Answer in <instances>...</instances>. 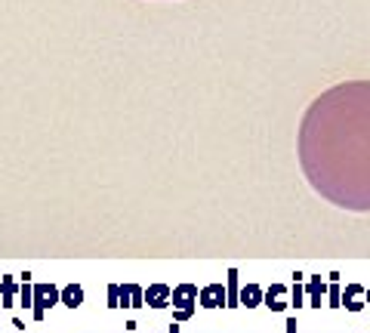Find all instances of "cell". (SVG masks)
<instances>
[{
    "mask_svg": "<svg viewBox=\"0 0 370 333\" xmlns=\"http://www.w3.org/2000/svg\"><path fill=\"white\" fill-rule=\"evenodd\" d=\"M364 333H367V330H364Z\"/></svg>",
    "mask_w": 370,
    "mask_h": 333,
    "instance_id": "26",
    "label": "cell"
},
{
    "mask_svg": "<svg viewBox=\"0 0 370 333\" xmlns=\"http://www.w3.org/2000/svg\"><path fill=\"white\" fill-rule=\"evenodd\" d=\"M284 327H287V333H296V318H287V324Z\"/></svg>",
    "mask_w": 370,
    "mask_h": 333,
    "instance_id": "18",
    "label": "cell"
},
{
    "mask_svg": "<svg viewBox=\"0 0 370 333\" xmlns=\"http://www.w3.org/2000/svg\"><path fill=\"white\" fill-rule=\"evenodd\" d=\"M367 306H370V287H367Z\"/></svg>",
    "mask_w": 370,
    "mask_h": 333,
    "instance_id": "21",
    "label": "cell"
},
{
    "mask_svg": "<svg viewBox=\"0 0 370 333\" xmlns=\"http://www.w3.org/2000/svg\"><path fill=\"white\" fill-rule=\"evenodd\" d=\"M127 333H136V324H133V321H130V324H127Z\"/></svg>",
    "mask_w": 370,
    "mask_h": 333,
    "instance_id": "20",
    "label": "cell"
},
{
    "mask_svg": "<svg viewBox=\"0 0 370 333\" xmlns=\"http://www.w3.org/2000/svg\"><path fill=\"white\" fill-rule=\"evenodd\" d=\"M62 306H68V308L84 306V287H80V284H65V287H62Z\"/></svg>",
    "mask_w": 370,
    "mask_h": 333,
    "instance_id": "12",
    "label": "cell"
},
{
    "mask_svg": "<svg viewBox=\"0 0 370 333\" xmlns=\"http://www.w3.org/2000/svg\"><path fill=\"white\" fill-rule=\"evenodd\" d=\"M170 296H173V287L170 284H148L145 287V306L151 308H166L170 306Z\"/></svg>",
    "mask_w": 370,
    "mask_h": 333,
    "instance_id": "6",
    "label": "cell"
},
{
    "mask_svg": "<svg viewBox=\"0 0 370 333\" xmlns=\"http://www.w3.org/2000/svg\"><path fill=\"white\" fill-rule=\"evenodd\" d=\"M142 306H145V287L121 284V308H142Z\"/></svg>",
    "mask_w": 370,
    "mask_h": 333,
    "instance_id": "7",
    "label": "cell"
},
{
    "mask_svg": "<svg viewBox=\"0 0 370 333\" xmlns=\"http://www.w3.org/2000/svg\"><path fill=\"white\" fill-rule=\"evenodd\" d=\"M16 296H18V284L12 275H3L0 278V306L3 308H12L16 306Z\"/></svg>",
    "mask_w": 370,
    "mask_h": 333,
    "instance_id": "10",
    "label": "cell"
},
{
    "mask_svg": "<svg viewBox=\"0 0 370 333\" xmlns=\"http://www.w3.org/2000/svg\"><path fill=\"white\" fill-rule=\"evenodd\" d=\"M238 306H241L238 269H228V281H225V308H238Z\"/></svg>",
    "mask_w": 370,
    "mask_h": 333,
    "instance_id": "11",
    "label": "cell"
},
{
    "mask_svg": "<svg viewBox=\"0 0 370 333\" xmlns=\"http://www.w3.org/2000/svg\"><path fill=\"white\" fill-rule=\"evenodd\" d=\"M290 306H296V308L308 306V302H306V287H302V278H293V287H290Z\"/></svg>",
    "mask_w": 370,
    "mask_h": 333,
    "instance_id": "15",
    "label": "cell"
},
{
    "mask_svg": "<svg viewBox=\"0 0 370 333\" xmlns=\"http://www.w3.org/2000/svg\"><path fill=\"white\" fill-rule=\"evenodd\" d=\"M343 306L349 308V312H361V308L367 306V287H364V284H345Z\"/></svg>",
    "mask_w": 370,
    "mask_h": 333,
    "instance_id": "5",
    "label": "cell"
},
{
    "mask_svg": "<svg viewBox=\"0 0 370 333\" xmlns=\"http://www.w3.org/2000/svg\"><path fill=\"white\" fill-rule=\"evenodd\" d=\"M296 151L324 201L370 213V80H345L321 92L302 114Z\"/></svg>",
    "mask_w": 370,
    "mask_h": 333,
    "instance_id": "1",
    "label": "cell"
},
{
    "mask_svg": "<svg viewBox=\"0 0 370 333\" xmlns=\"http://www.w3.org/2000/svg\"><path fill=\"white\" fill-rule=\"evenodd\" d=\"M166 333H182V327H179V321H176V324H170V330H166Z\"/></svg>",
    "mask_w": 370,
    "mask_h": 333,
    "instance_id": "19",
    "label": "cell"
},
{
    "mask_svg": "<svg viewBox=\"0 0 370 333\" xmlns=\"http://www.w3.org/2000/svg\"><path fill=\"white\" fill-rule=\"evenodd\" d=\"M18 333H25V330H18Z\"/></svg>",
    "mask_w": 370,
    "mask_h": 333,
    "instance_id": "24",
    "label": "cell"
},
{
    "mask_svg": "<svg viewBox=\"0 0 370 333\" xmlns=\"http://www.w3.org/2000/svg\"><path fill=\"white\" fill-rule=\"evenodd\" d=\"M197 302H201L204 308H219V306H225V284L213 281V284H207V287H201V293H197Z\"/></svg>",
    "mask_w": 370,
    "mask_h": 333,
    "instance_id": "4",
    "label": "cell"
},
{
    "mask_svg": "<svg viewBox=\"0 0 370 333\" xmlns=\"http://www.w3.org/2000/svg\"><path fill=\"white\" fill-rule=\"evenodd\" d=\"M262 296H265V290L259 284H247V287H241V306L256 308V306H262Z\"/></svg>",
    "mask_w": 370,
    "mask_h": 333,
    "instance_id": "13",
    "label": "cell"
},
{
    "mask_svg": "<svg viewBox=\"0 0 370 333\" xmlns=\"http://www.w3.org/2000/svg\"><path fill=\"white\" fill-rule=\"evenodd\" d=\"M306 299H308V306H314V308H321V302L327 299V284L321 281V275H312L306 281Z\"/></svg>",
    "mask_w": 370,
    "mask_h": 333,
    "instance_id": "9",
    "label": "cell"
},
{
    "mask_svg": "<svg viewBox=\"0 0 370 333\" xmlns=\"http://www.w3.org/2000/svg\"><path fill=\"white\" fill-rule=\"evenodd\" d=\"M308 333H314V330H308Z\"/></svg>",
    "mask_w": 370,
    "mask_h": 333,
    "instance_id": "23",
    "label": "cell"
},
{
    "mask_svg": "<svg viewBox=\"0 0 370 333\" xmlns=\"http://www.w3.org/2000/svg\"><path fill=\"white\" fill-rule=\"evenodd\" d=\"M59 302H62V287H56V284H34V302H31L34 321H43L49 308L59 306Z\"/></svg>",
    "mask_w": 370,
    "mask_h": 333,
    "instance_id": "3",
    "label": "cell"
},
{
    "mask_svg": "<svg viewBox=\"0 0 370 333\" xmlns=\"http://www.w3.org/2000/svg\"><path fill=\"white\" fill-rule=\"evenodd\" d=\"M114 333H121V330H114Z\"/></svg>",
    "mask_w": 370,
    "mask_h": 333,
    "instance_id": "22",
    "label": "cell"
},
{
    "mask_svg": "<svg viewBox=\"0 0 370 333\" xmlns=\"http://www.w3.org/2000/svg\"><path fill=\"white\" fill-rule=\"evenodd\" d=\"M327 278H330V287H327V299H330V302H327V306H330V308H343V287H339V275H336V271H330Z\"/></svg>",
    "mask_w": 370,
    "mask_h": 333,
    "instance_id": "14",
    "label": "cell"
},
{
    "mask_svg": "<svg viewBox=\"0 0 370 333\" xmlns=\"http://www.w3.org/2000/svg\"><path fill=\"white\" fill-rule=\"evenodd\" d=\"M108 308H121V284H108Z\"/></svg>",
    "mask_w": 370,
    "mask_h": 333,
    "instance_id": "17",
    "label": "cell"
},
{
    "mask_svg": "<svg viewBox=\"0 0 370 333\" xmlns=\"http://www.w3.org/2000/svg\"><path fill=\"white\" fill-rule=\"evenodd\" d=\"M262 306H269L271 312H284V308L290 306L287 302V287H284V284H271V287L265 290V296H262Z\"/></svg>",
    "mask_w": 370,
    "mask_h": 333,
    "instance_id": "8",
    "label": "cell"
},
{
    "mask_svg": "<svg viewBox=\"0 0 370 333\" xmlns=\"http://www.w3.org/2000/svg\"><path fill=\"white\" fill-rule=\"evenodd\" d=\"M31 302H34V284H31V281H25L22 287H18V306L31 308Z\"/></svg>",
    "mask_w": 370,
    "mask_h": 333,
    "instance_id": "16",
    "label": "cell"
},
{
    "mask_svg": "<svg viewBox=\"0 0 370 333\" xmlns=\"http://www.w3.org/2000/svg\"><path fill=\"white\" fill-rule=\"evenodd\" d=\"M86 333H90V330H86Z\"/></svg>",
    "mask_w": 370,
    "mask_h": 333,
    "instance_id": "25",
    "label": "cell"
},
{
    "mask_svg": "<svg viewBox=\"0 0 370 333\" xmlns=\"http://www.w3.org/2000/svg\"><path fill=\"white\" fill-rule=\"evenodd\" d=\"M197 293L201 290L195 287V284H179V287H173V296H170V306H173V321H188L191 314H195L197 308Z\"/></svg>",
    "mask_w": 370,
    "mask_h": 333,
    "instance_id": "2",
    "label": "cell"
}]
</instances>
